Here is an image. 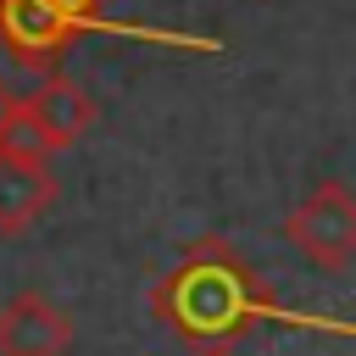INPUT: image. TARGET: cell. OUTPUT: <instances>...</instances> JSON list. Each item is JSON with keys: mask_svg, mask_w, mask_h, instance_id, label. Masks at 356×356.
I'll use <instances>...</instances> for the list:
<instances>
[{"mask_svg": "<svg viewBox=\"0 0 356 356\" xmlns=\"http://www.w3.org/2000/svg\"><path fill=\"white\" fill-rule=\"evenodd\" d=\"M83 33H117V39H145L189 56H222V39L206 33H178V28H150V22H117V17H89L61 0H0V50L22 72H56L61 56Z\"/></svg>", "mask_w": 356, "mask_h": 356, "instance_id": "obj_2", "label": "cell"}, {"mask_svg": "<svg viewBox=\"0 0 356 356\" xmlns=\"http://www.w3.org/2000/svg\"><path fill=\"white\" fill-rule=\"evenodd\" d=\"M278 234L323 273H345L356 267V195L339 178L312 184L278 222Z\"/></svg>", "mask_w": 356, "mask_h": 356, "instance_id": "obj_4", "label": "cell"}, {"mask_svg": "<svg viewBox=\"0 0 356 356\" xmlns=\"http://www.w3.org/2000/svg\"><path fill=\"white\" fill-rule=\"evenodd\" d=\"M17 100H22V95H17V89H11L6 78H0V134H6V122H11V111H17Z\"/></svg>", "mask_w": 356, "mask_h": 356, "instance_id": "obj_7", "label": "cell"}, {"mask_svg": "<svg viewBox=\"0 0 356 356\" xmlns=\"http://www.w3.org/2000/svg\"><path fill=\"white\" fill-rule=\"evenodd\" d=\"M150 317L189 356H234V345L256 334L261 323L356 334V323H323V317L284 312L273 289L261 284V273L250 267V256L222 234H200L178 250V261L150 284Z\"/></svg>", "mask_w": 356, "mask_h": 356, "instance_id": "obj_1", "label": "cell"}, {"mask_svg": "<svg viewBox=\"0 0 356 356\" xmlns=\"http://www.w3.org/2000/svg\"><path fill=\"white\" fill-rule=\"evenodd\" d=\"M56 195H61V184L44 156L0 150V239L33 234L44 222V211L56 206Z\"/></svg>", "mask_w": 356, "mask_h": 356, "instance_id": "obj_6", "label": "cell"}, {"mask_svg": "<svg viewBox=\"0 0 356 356\" xmlns=\"http://www.w3.org/2000/svg\"><path fill=\"white\" fill-rule=\"evenodd\" d=\"M78 345V317L44 295V289H17L0 300V356H67Z\"/></svg>", "mask_w": 356, "mask_h": 356, "instance_id": "obj_5", "label": "cell"}, {"mask_svg": "<svg viewBox=\"0 0 356 356\" xmlns=\"http://www.w3.org/2000/svg\"><path fill=\"white\" fill-rule=\"evenodd\" d=\"M95 117H100V106L78 78L39 72V89H28L17 100V111H11V122L0 134V150H22V156H44L50 161V156L72 150L95 128Z\"/></svg>", "mask_w": 356, "mask_h": 356, "instance_id": "obj_3", "label": "cell"}, {"mask_svg": "<svg viewBox=\"0 0 356 356\" xmlns=\"http://www.w3.org/2000/svg\"><path fill=\"white\" fill-rule=\"evenodd\" d=\"M61 6H72V11H89V17H106V6H111V0H61Z\"/></svg>", "mask_w": 356, "mask_h": 356, "instance_id": "obj_8", "label": "cell"}]
</instances>
